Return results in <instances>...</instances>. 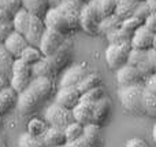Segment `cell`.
I'll return each instance as SVG.
<instances>
[{"label":"cell","mask_w":156,"mask_h":147,"mask_svg":"<svg viewBox=\"0 0 156 147\" xmlns=\"http://www.w3.org/2000/svg\"><path fill=\"white\" fill-rule=\"evenodd\" d=\"M54 81L47 79H32L29 85L18 94L16 109L23 116L33 114L51 96Z\"/></svg>","instance_id":"6da1fadb"},{"label":"cell","mask_w":156,"mask_h":147,"mask_svg":"<svg viewBox=\"0 0 156 147\" xmlns=\"http://www.w3.org/2000/svg\"><path fill=\"white\" fill-rule=\"evenodd\" d=\"M141 95H143V84L119 87L118 98L125 110L132 114H143L141 110Z\"/></svg>","instance_id":"7a4b0ae2"},{"label":"cell","mask_w":156,"mask_h":147,"mask_svg":"<svg viewBox=\"0 0 156 147\" xmlns=\"http://www.w3.org/2000/svg\"><path fill=\"white\" fill-rule=\"evenodd\" d=\"M78 24H80V30L90 36H97L100 18L96 10V0H89V2L83 3L80 13Z\"/></svg>","instance_id":"3957f363"},{"label":"cell","mask_w":156,"mask_h":147,"mask_svg":"<svg viewBox=\"0 0 156 147\" xmlns=\"http://www.w3.org/2000/svg\"><path fill=\"white\" fill-rule=\"evenodd\" d=\"M43 22L45 29L54 30V32L59 33V35L65 36V37H70L71 35H76V30L71 28V25L69 24V21L62 15V14L58 13L56 8H48L45 14L43 17Z\"/></svg>","instance_id":"277c9868"},{"label":"cell","mask_w":156,"mask_h":147,"mask_svg":"<svg viewBox=\"0 0 156 147\" xmlns=\"http://www.w3.org/2000/svg\"><path fill=\"white\" fill-rule=\"evenodd\" d=\"M44 121L48 127H54V128L59 129H65L69 124L74 123L71 110L65 109L56 103H52L47 107L45 113H44Z\"/></svg>","instance_id":"5b68a950"},{"label":"cell","mask_w":156,"mask_h":147,"mask_svg":"<svg viewBox=\"0 0 156 147\" xmlns=\"http://www.w3.org/2000/svg\"><path fill=\"white\" fill-rule=\"evenodd\" d=\"M32 79H33L32 66L23 63L21 59L14 61L12 70H11V76H10V87L16 94H19L21 91H23L29 85Z\"/></svg>","instance_id":"8992f818"},{"label":"cell","mask_w":156,"mask_h":147,"mask_svg":"<svg viewBox=\"0 0 156 147\" xmlns=\"http://www.w3.org/2000/svg\"><path fill=\"white\" fill-rule=\"evenodd\" d=\"M130 50V44H108L105 50V62L108 68L118 70L119 68L126 65Z\"/></svg>","instance_id":"52a82bcc"},{"label":"cell","mask_w":156,"mask_h":147,"mask_svg":"<svg viewBox=\"0 0 156 147\" xmlns=\"http://www.w3.org/2000/svg\"><path fill=\"white\" fill-rule=\"evenodd\" d=\"M101 128L93 124L83 127V134L80 139L74 142L66 143L60 147H101L103 139H101Z\"/></svg>","instance_id":"ba28073f"},{"label":"cell","mask_w":156,"mask_h":147,"mask_svg":"<svg viewBox=\"0 0 156 147\" xmlns=\"http://www.w3.org/2000/svg\"><path fill=\"white\" fill-rule=\"evenodd\" d=\"M71 58H73V41L70 39H66L65 43L60 46V48L54 55L47 57L45 59L51 63V66L56 72V74H59L60 72H63L65 69L69 68V63L71 62Z\"/></svg>","instance_id":"9c48e42d"},{"label":"cell","mask_w":156,"mask_h":147,"mask_svg":"<svg viewBox=\"0 0 156 147\" xmlns=\"http://www.w3.org/2000/svg\"><path fill=\"white\" fill-rule=\"evenodd\" d=\"M89 73H90V70H89L86 63H76V65L69 66L67 69H65L62 77H60L59 88L62 87L76 88L82 81V79H85Z\"/></svg>","instance_id":"30bf717a"},{"label":"cell","mask_w":156,"mask_h":147,"mask_svg":"<svg viewBox=\"0 0 156 147\" xmlns=\"http://www.w3.org/2000/svg\"><path fill=\"white\" fill-rule=\"evenodd\" d=\"M66 39L67 37L54 32V30L45 29L43 36H41V40H40V43H38L37 48L40 50L41 55H43L44 58L51 57V55H54L55 52L60 48V46L65 43Z\"/></svg>","instance_id":"8fae6325"},{"label":"cell","mask_w":156,"mask_h":147,"mask_svg":"<svg viewBox=\"0 0 156 147\" xmlns=\"http://www.w3.org/2000/svg\"><path fill=\"white\" fill-rule=\"evenodd\" d=\"M83 3L81 0H63L58 7H55L58 10V13L62 14L66 19L69 21V24L71 25L76 32L80 30V24H78V19H80V13L81 8H82Z\"/></svg>","instance_id":"7c38bea8"},{"label":"cell","mask_w":156,"mask_h":147,"mask_svg":"<svg viewBox=\"0 0 156 147\" xmlns=\"http://www.w3.org/2000/svg\"><path fill=\"white\" fill-rule=\"evenodd\" d=\"M156 46V35L147 30L144 26L138 28L130 37V48L148 51L151 48H155Z\"/></svg>","instance_id":"4fadbf2b"},{"label":"cell","mask_w":156,"mask_h":147,"mask_svg":"<svg viewBox=\"0 0 156 147\" xmlns=\"http://www.w3.org/2000/svg\"><path fill=\"white\" fill-rule=\"evenodd\" d=\"M116 83L119 87H127V85L143 84L144 80L140 76L138 70L132 65H125L116 70Z\"/></svg>","instance_id":"5bb4252c"},{"label":"cell","mask_w":156,"mask_h":147,"mask_svg":"<svg viewBox=\"0 0 156 147\" xmlns=\"http://www.w3.org/2000/svg\"><path fill=\"white\" fill-rule=\"evenodd\" d=\"M44 30H45V26H44L43 18L32 15L30 22H29V26H27L23 37H25V40L27 41L29 46L38 47V43H40V40H41V36H43Z\"/></svg>","instance_id":"9a60e30c"},{"label":"cell","mask_w":156,"mask_h":147,"mask_svg":"<svg viewBox=\"0 0 156 147\" xmlns=\"http://www.w3.org/2000/svg\"><path fill=\"white\" fill-rule=\"evenodd\" d=\"M81 95L78 94V91L73 87H62L58 90V94L55 96L54 103L59 105V106L65 107V109L73 110L77 106V103L80 102Z\"/></svg>","instance_id":"2e32d148"},{"label":"cell","mask_w":156,"mask_h":147,"mask_svg":"<svg viewBox=\"0 0 156 147\" xmlns=\"http://www.w3.org/2000/svg\"><path fill=\"white\" fill-rule=\"evenodd\" d=\"M27 46H29V44H27V41L25 40L23 36L16 33V32H14V30L8 35V37L5 39L4 43H3V47L7 50V52L14 58V59H18V58L21 57L22 51H23Z\"/></svg>","instance_id":"e0dca14e"},{"label":"cell","mask_w":156,"mask_h":147,"mask_svg":"<svg viewBox=\"0 0 156 147\" xmlns=\"http://www.w3.org/2000/svg\"><path fill=\"white\" fill-rule=\"evenodd\" d=\"M111 107H112V105H111V101L107 98V96H104V98L100 99L99 102L93 103V117H92V124L101 128V127L108 121V118H110Z\"/></svg>","instance_id":"ac0fdd59"},{"label":"cell","mask_w":156,"mask_h":147,"mask_svg":"<svg viewBox=\"0 0 156 147\" xmlns=\"http://www.w3.org/2000/svg\"><path fill=\"white\" fill-rule=\"evenodd\" d=\"M71 113H73L74 123H78L83 127L92 124V117H93V103L80 101L77 106L71 110Z\"/></svg>","instance_id":"d6986e66"},{"label":"cell","mask_w":156,"mask_h":147,"mask_svg":"<svg viewBox=\"0 0 156 147\" xmlns=\"http://www.w3.org/2000/svg\"><path fill=\"white\" fill-rule=\"evenodd\" d=\"M40 139L43 142L44 147H60L66 145V138L63 129L54 128V127H48Z\"/></svg>","instance_id":"ffe728a7"},{"label":"cell","mask_w":156,"mask_h":147,"mask_svg":"<svg viewBox=\"0 0 156 147\" xmlns=\"http://www.w3.org/2000/svg\"><path fill=\"white\" fill-rule=\"evenodd\" d=\"M32 76L33 79H47L54 81L58 74L51 66V63L43 57V59H40L37 63L32 66Z\"/></svg>","instance_id":"44dd1931"},{"label":"cell","mask_w":156,"mask_h":147,"mask_svg":"<svg viewBox=\"0 0 156 147\" xmlns=\"http://www.w3.org/2000/svg\"><path fill=\"white\" fill-rule=\"evenodd\" d=\"M140 3V0H115V14L114 15H116L121 21L133 17Z\"/></svg>","instance_id":"7402d4cb"},{"label":"cell","mask_w":156,"mask_h":147,"mask_svg":"<svg viewBox=\"0 0 156 147\" xmlns=\"http://www.w3.org/2000/svg\"><path fill=\"white\" fill-rule=\"evenodd\" d=\"M16 99H18V94L11 87L0 91V116L7 114L10 110L16 107Z\"/></svg>","instance_id":"603a6c76"},{"label":"cell","mask_w":156,"mask_h":147,"mask_svg":"<svg viewBox=\"0 0 156 147\" xmlns=\"http://www.w3.org/2000/svg\"><path fill=\"white\" fill-rule=\"evenodd\" d=\"M30 18H32V14L27 13L25 8H21V10L12 17V19H11L12 30L23 36L25 32H26V29H27V26H29Z\"/></svg>","instance_id":"cb8c5ba5"},{"label":"cell","mask_w":156,"mask_h":147,"mask_svg":"<svg viewBox=\"0 0 156 147\" xmlns=\"http://www.w3.org/2000/svg\"><path fill=\"white\" fill-rule=\"evenodd\" d=\"M22 2V8L30 13L32 15L40 17L43 18L44 14L48 11V0H21Z\"/></svg>","instance_id":"d4e9b609"},{"label":"cell","mask_w":156,"mask_h":147,"mask_svg":"<svg viewBox=\"0 0 156 147\" xmlns=\"http://www.w3.org/2000/svg\"><path fill=\"white\" fill-rule=\"evenodd\" d=\"M141 110L143 114H147L148 117H156V94L144 90V87L141 95Z\"/></svg>","instance_id":"484cf974"},{"label":"cell","mask_w":156,"mask_h":147,"mask_svg":"<svg viewBox=\"0 0 156 147\" xmlns=\"http://www.w3.org/2000/svg\"><path fill=\"white\" fill-rule=\"evenodd\" d=\"M14 61L15 59L8 54L7 50L3 47V44H0V76H3V77L10 80Z\"/></svg>","instance_id":"4316f807"},{"label":"cell","mask_w":156,"mask_h":147,"mask_svg":"<svg viewBox=\"0 0 156 147\" xmlns=\"http://www.w3.org/2000/svg\"><path fill=\"white\" fill-rule=\"evenodd\" d=\"M99 85H101L100 76L90 72V73H89L85 79H82V81L77 85L76 90L78 91V94H80V95H83L85 92H88V91H90V90H93V88L99 87Z\"/></svg>","instance_id":"83f0119b"},{"label":"cell","mask_w":156,"mask_h":147,"mask_svg":"<svg viewBox=\"0 0 156 147\" xmlns=\"http://www.w3.org/2000/svg\"><path fill=\"white\" fill-rule=\"evenodd\" d=\"M121 24H122V21L116 15L107 17V18H104V19L100 21L99 29H97V35H105L107 36L108 33L119 29V28H121Z\"/></svg>","instance_id":"f1b7e54d"},{"label":"cell","mask_w":156,"mask_h":147,"mask_svg":"<svg viewBox=\"0 0 156 147\" xmlns=\"http://www.w3.org/2000/svg\"><path fill=\"white\" fill-rule=\"evenodd\" d=\"M18 59H21L23 63H26V65L29 66H33L34 63H37L40 59H43V55H41L40 50L37 48V47H32V46H27L26 48L22 51L21 57L18 58Z\"/></svg>","instance_id":"f546056e"},{"label":"cell","mask_w":156,"mask_h":147,"mask_svg":"<svg viewBox=\"0 0 156 147\" xmlns=\"http://www.w3.org/2000/svg\"><path fill=\"white\" fill-rule=\"evenodd\" d=\"M96 10L100 21L115 14V0H96Z\"/></svg>","instance_id":"4dcf8cb0"},{"label":"cell","mask_w":156,"mask_h":147,"mask_svg":"<svg viewBox=\"0 0 156 147\" xmlns=\"http://www.w3.org/2000/svg\"><path fill=\"white\" fill-rule=\"evenodd\" d=\"M22 8L21 0H0V10L5 14L8 21L12 19V17Z\"/></svg>","instance_id":"1f68e13d"},{"label":"cell","mask_w":156,"mask_h":147,"mask_svg":"<svg viewBox=\"0 0 156 147\" xmlns=\"http://www.w3.org/2000/svg\"><path fill=\"white\" fill-rule=\"evenodd\" d=\"M47 128H48V125H47V123L44 120H41V118H32L29 121V124H27L26 132L34 138H41L44 135V132L47 131Z\"/></svg>","instance_id":"d6a6232c"},{"label":"cell","mask_w":156,"mask_h":147,"mask_svg":"<svg viewBox=\"0 0 156 147\" xmlns=\"http://www.w3.org/2000/svg\"><path fill=\"white\" fill-rule=\"evenodd\" d=\"M107 40H108V44H130V37H132V35H129L127 32H125L122 28H119V29L114 30V32L108 33L107 36Z\"/></svg>","instance_id":"836d02e7"},{"label":"cell","mask_w":156,"mask_h":147,"mask_svg":"<svg viewBox=\"0 0 156 147\" xmlns=\"http://www.w3.org/2000/svg\"><path fill=\"white\" fill-rule=\"evenodd\" d=\"M65 132V138H66V143H70L74 142V140L80 139L83 134V125L78 123H71L63 129Z\"/></svg>","instance_id":"e575fe53"},{"label":"cell","mask_w":156,"mask_h":147,"mask_svg":"<svg viewBox=\"0 0 156 147\" xmlns=\"http://www.w3.org/2000/svg\"><path fill=\"white\" fill-rule=\"evenodd\" d=\"M105 96L104 94V88L101 87V85H99V87L93 88V90L88 91V92H85L83 95H81L80 101L82 102H89V103H96V102H99L100 99H103Z\"/></svg>","instance_id":"d590c367"},{"label":"cell","mask_w":156,"mask_h":147,"mask_svg":"<svg viewBox=\"0 0 156 147\" xmlns=\"http://www.w3.org/2000/svg\"><path fill=\"white\" fill-rule=\"evenodd\" d=\"M18 147H44V145L40 138H34L27 132H23L18 139Z\"/></svg>","instance_id":"8d00e7d4"},{"label":"cell","mask_w":156,"mask_h":147,"mask_svg":"<svg viewBox=\"0 0 156 147\" xmlns=\"http://www.w3.org/2000/svg\"><path fill=\"white\" fill-rule=\"evenodd\" d=\"M143 24H144V21H141V19L137 18V17H129V18L122 21L121 28L125 30V32L129 33V35H133L138 28L143 26Z\"/></svg>","instance_id":"74e56055"},{"label":"cell","mask_w":156,"mask_h":147,"mask_svg":"<svg viewBox=\"0 0 156 147\" xmlns=\"http://www.w3.org/2000/svg\"><path fill=\"white\" fill-rule=\"evenodd\" d=\"M12 32V25L11 21L0 22V44L4 43V40L8 37V35Z\"/></svg>","instance_id":"f35d334b"},{"label":"cell","mask_w":156,"mask_h":147,"mask_svg":"<svg viewBox=\"0 0 156 147\" xmlns=\"http://www.w3.org/2000/svg\"><path fill=\"white\" fill-rule=\"evenodd\" d=\"M143 26L147 30H149L151 33H155L156 35V15L155 14H149V15L144 19Z\"/></svg>","instance_id":"ab89813d"},{"label":"cell","mask_w":156,"mask_h":147,"mask_svg":"<svg viewBox=\"0 0 156 147\" xmlns=\"http://www.w3.org/2000/svg\"><path fill=\"white\" fill-rule=\"evenodd\" d=\"M125 147H151L145 140L140 139V138H132L126 142V146Z\"/></svg>","instance_id":"60d3db41"},{"label":"cell","mask_w":156,"mask_h":147,"mask_svg":"<svg viewBox=\"0 0 156 147\" xmlns=\"http://www.w3.org/2000/svg\"><path fill=\"white\" fill-rule=\"evenodd\" d=\"M149 15V11L147 10V7L144 6V3L141 2L140 6L137 7V10L134 11V14H133V17H137V18H140L141 21H144V19L147 18V17Z\"/></svg>","instance_id":"b9f144b4"},{"label":"cell","mask_w":156,"mask_h":147,"mask_svg":"<svg viewBox=\"0 0 156 147\" xmlns=\"http://www.w3.org/2000/svg\"><path fill=\"white\" fill-rule=\"evenodd\" d=\"M144 6L147 7V10L149 11V14H155L156 11V0H144Z\"/></svg>","instance_id":"7bdbcfd3"},{"label":"cell","mask_w":156,"mask_h":147,"mask_svg":"<svg viewBox=\"0 0 156 147\" xmlns=\"http://www.w3.org/2000/svg\"><path fill=\"white\" fill-rule=\"evenodd\" d=\"M7 87H10V80L3 77V76H0V91H3Z\"/></svg>","instance_id":"ee69618b"},{"label":"cell","mask_w":156,"mask_h":147,"mask_svg":"<svg viewBox=\"0 0 156 147\" xmlns=\"http://www.w3.org/2000/svg\"><path fill=\"white\" fill-rule=\"evenodd\" d=\"M62 2L63 0H48V6H49V8H55V7H58Z\"/></svg>","instance_id":"f6af8a7d"},{"label":"cell","mask_w":156,"mask_h":147,"mask_svg":"<svg viewBox=\"0 0 156 147\" xmlns=\"http://www.w3.org/2000/svg\"><path fill=\"white\" fill-rule=\"evenodd\" d=\"M4 21H8V19H7V17H5V14L0 10V22H4Z\"/></svg>","instance_id":"bcb514c9"},{"label":"cell","mask_w":156,"mask_h":147,"mask_svg":"<svg viewBox=\"0 0 156 147\" xmlns=\"http://www.w3.org/2000/svg\"><path fill=\"white\" fill-rule=\"evenodd\" d=\"M0 147H7L5 142H4V140H2V139H0Z\"/></svg>","instance_id":"7dc6e473"},{"label":"cell","mask_w":156,"mask_h":147,"mask_svg":"<svg viewBox=\"0 0 156 147\" xmlns=\"http://www.w3.org/2000/svg\"><path fill=\"white\" fill-rule=\"evenodd\" d=\"M2 123H3V116H0V125H2Z\"/></svg>","instance_id":"c3c4849f"},{"label":"cell","mask_w":156,"mask_h":147,"mask_svg":"<svg viewBox=\"0 0 156 147\" xmlns=\"http://www.w3.org/2000/svg\"><path fill=\"white\" fill-rule=\"evenodd\" d=\"M81 2H82V3H85V2H89V0H81Z\"/></svg>","instance_id":"681fc988"},{"label":"cell","mask_w":156,"mask_h":147,"mask_svg":"<svg viewBox=\"0 0 156 147\" xmlns=\"http://www.w3.org/2000/svg\"><path fill=\"white\" fill-rule=\"evenodd\" d=\"M140 2H144V0H140Z\"/></svg>","instance_id":"f907efd6"}]
</instances>
